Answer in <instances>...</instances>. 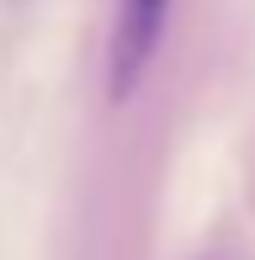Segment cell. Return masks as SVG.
I'll list each match as a JSON object with an SVG mask.
<instances>
[{
  "label": "cell",
  "mask_w": 255,
  "mask_h": 260,
  "mask_svg": "<svg viewBox=\"0 0 255 260\" xmlns=\"http://www.w3.org/2000/svg\"><path fill=\"white\" fill-rule=\"evenodd\" d=\"M170 0H117V27H112V53H107V96L128 101L144 85L154 48L165 38Z\"/></svg>",
  "instance_id": "cell-1"
}]
</instances>
